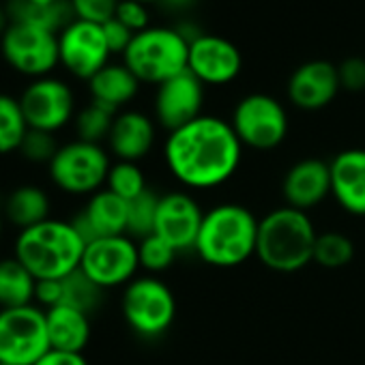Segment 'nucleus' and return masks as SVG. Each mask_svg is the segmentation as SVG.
Masks as SVG:
<instances>
[{"mask_svg": "<svg viewBox=\"0 0 365 365\" xmlns=\"http://www.w3.org/2000/svg\"><path fill=\"white\" fill-rule=\"evenodd\" d=\"M243 148L230 120L202 114L168 133L163 161L182 187L202 192L222 187L237 174Z\"/></svg>", "mask_w": 365, "mask_h": 365, "instance_id": "nucleus-1", "label": "nucleus"}, {"mask_svg": "<svg viewBox=\"0 0 365 365\" xmlns=\"http://www.w3.org/2000/svg\"><path fill=\"white\" fill-rule=\"evenodd\" d=\"M260 220L243 205L222 202L205 211L196 256L209 267L235 269L256 256Z\"/></svg>", "mask_w": 365, "mask_h": 365, "instance_id": "nucleus-2", "label": "nucleus"}, {"mask_svg": "<svg viewBox=\"0 0 365 365\" xmlns=\"http://www.w3.org/2000/svg\"><path fill=\"white\" fill-rule=\"evenodd\" d=\"M316 239L309 213L279 207L260 220L256 258L275 273H297L314 262Z\"/></svg>", "mask_w": 365, "mask_h": 365, "instance_id": "nucleus-3", "label": "nucleus"}, {"mask_svg": "<svg viewBox=\"0 0 365 365\" xmlns=\"http://www.w3.org/2000/svg\"><path fill=\"white\" fill-rule=\"evenodd\" d=\"M86 243L76 232L71 222L46 220L33 228L20 230L14 256L41 279H63L80 269Z\"/></svg>", "mask_w": 365, "mask_h": 365, "instance_id": "nucleus-4", "label": "nucleus"}, {"mask_svg": "<svg viewBox=\"0 0 365 365\" xmlns=\"http://www.w3.org/2000/svg\"><path fill=\"white\" fill-rule=\"evenodd\" d=\"M123 63L140 84L159 86L187 71L190 41L176 31V26H148L133 37L123 54Z\"/></svg>", "mask_w": 365, "mask_h": 365, "instance_id": "nucleus-5", "label": "nucleus"}, {"mask_svg": "<svg viewBox=\"0 0 365 365\" xmlns=\"http://www.w3.org/2000/svg\"><path fill=\"white\" fill-rule=\"evenodd\" d=\"M120 309L127 327L135 335L157 339L174 324L176 299L165 282L155 275H142L125 286Z\"/></svg>", "mask_w": 365, "mask_h": 365, "instance_id": "nucleus-6", "label": "nucleus"}, {"mask_svg": "<svg viewBox=\"0 0 365 365\" xmlns=\"http://www.w3.org/2000/svg\"><path fill=\"white\" fill-rule=\"evenodd\" d=\"M110 168V153L82 140L63 144L48 165L54 185L71 196H93L103 190Z\"/></svg>", "mask_w": 365, "mask_h": 365, "instance_id": "nucleus-7", "label": "nucleus"}, {"mask_svg": "<svg viewBox=\"0 0 365 365\" xmlns=\"http://www.w3.org/2000/svg\"><path fill=\"white\" fill-rule=\"evenodd\" d=\"M230 125L245 148L273 150L288 135V112L279 99L267 93H252L239 99Z\"/></svg>", "mask_w": 365, "mask_h": 365, "instance_id": "nucleus-8", "label": "nucleus"}, {"mask_svg": "<svg viewBox=\"0 0 365 365\" xmlns=\"http://www.w3.org/2000/svg\"><path fill=\"white\" fill-rule=\"evenodd\" d=\"M48 350L46 309L35 303L0 309V363L35 365Z\"/></svg>", "mask_w": 365, "mask_h": 365, "instance_id": "nucleus-9", "label": "nucleus"}, {"mask_svg": "<svg viewBox=\"0 0 365 365\" xmlns=\"http://www.w3.org/2000/svg\"><path fill=\"white\" fill-rule=\"evenodd\" d=\"M0 52L11 69L33 80L50 76L61 65L58 35L29 24H9L0 37Z\"/></svg>", "mask_w": 365, "mask_h": 365, "instance_id": "nucleus-10", "label": "nucleus"}, {"mask_svg": "<svg viewBox=\"0 0 365 365\" xmlns=\"http://www.w3.org/2000/svg\"><path fill=\"white\" fill-rule=\"evenodd\" d=\"M80 269L103 290L127 286L140 269L138 241L127 235L97 239L84 247Z\"/></svg>", "mask_w": 365, "mask_h": 365, "instance_id": "nucleus-11", "label": "nucleus"}, {"mask_svg": "<svg viewBox=\"0 0 365 365\" xmlns=\"http://www.w3.org/2000/svg\"><path fill=\"white\" fill-rule=\"evenodd\" d=\"M22 112L31 129L56 133L76 118V97L67 82L46 76L33 80L22 97Z\"/></svg>", "mask_w": 365, "mask_h": 365, "instance_id": "nucleus-12", "label": "nucleus"}, {"mask_svg": "<svg viewBox=\"0 0 365 365\" xmlns=\"http://www.w3.org/2000/svg\"><path fill=\"white\" fill-rule=\"evenodd\" d=\"M61 65L78 80H91L110 63V48L101 24L73 20L58 35Z\"/></svg>", "mask_w": 365, "mask_h": 365, "instance_id": "nucleus-13", "label": "nucleus"}, {"mask_svg": "<svg viewBox=\"0 0 365 365\" xmlns=\"http://www.w3.org/2000/svg\"><path fill=\"white\" fill-rule=\"evenodd\" d=\"M205 88L190 69L159 84L153 99L155 123L170 133L202 116Z\"/></svg>", "mask_w": 365, "mask_h": 365, "instance_id": "nucleus-14", "label": "nucleus"}, {"mask_svg": "<svg viewBox=\"0 0 365 365\" xmlns=\"http://www.w3.org/2000/svg\"><path fill=\"white\" fill-rule=\"evenodd\" d=\"M205 211L187 192L161 194L155 220V235L170 243L178 254L194 252Z\"/></svg>", "mask_w": 365, "mask_h": 365, "instance_id": "nucleus-15", "label": "nucleus"}, {"mask_svg": "<svg viewBox=\"0 0 365 365\" xmlns=\"http://www.w3.org/2000/svg\"><path fill=\"white\" fill-rule=\"evenodd\" d=\"M187 69L205 86H226L241 76L243 54L230 39L202 33L190 43Z\"/></svg>", "mask_w": 365, "mask_h": 365, "instance_id": "nucleus-16", "label": "nucleus"}, {"mask_svg": "<svg viewBox=\"0 0 365 365\" xmlns=\"http://www.w3.org/2000/svg\"><path fill=\"white\" fill-rule=\"evenodd\" d=\"M339 91L341 86L337 67L322 58L299 65L288 78L286 86L290 103L303 112H316L327 108L329 103H333Z\"/></svg>", "mask_w": 365, "mask_h": 365, "instance_id": "nucleus-17", "label": "nucleus"}, {"mask_svg": "<svg viewBox=\"0 0 365 365\" xmlns=\"http://www.w3.org/2000/svg\"><path fill=\"white\" fill-rule=\"evenodd\" d=\"M282 194L286 207L309 213L331 196V170L329 161L305 157L292 163L284 176Z\"/></svg>", "mask_w": 365, "mask_h": 365, "instance_id": "nucleus-18", "label": "nucleus"}, {"mask_svg": "<svg viewBox=\"0 0 365 365\" xmlns=\"http://www.w3.org/2000/svg\"><path fill=\"white\" fill-rule=\"evenodd\" d=\"M127 213L129 202L103 187L97 194L88 196L86 207L71 220V224L82 241L88 245L103 237L127 235Z\"/></svg>", "mask_w": 365, "mask_h": 365, "instance_id": "nucleus-19", "label": "nucleus"}, {"mask_svg": "<svg viewBox=\"0 0 365 365\" xmlns=\"http://www.w3.org/2000/svg\"><path fill=\"white\" fill-rule=\"evenodd\" d=\"M331 196L350 215L365 217V148H346L329 161Z\"/></svg>", "mask_w": 365, "mask_h": 365, "instance_id": "nucleus-20", "label": "nucleus"}, {"mask_svg": "<svg viewBox=\"0 0 365 365\" xmlns=\"http://www.w3.org/2000/svg\"><path fill=\"white\" fill-rule=\"evenodd\" d=\"M157 140V125L144 112L123 110L116 114L112 131L108 135V148L116 157V161H133L144 159Z\"/></svg>", "mask_w": 365, "mask_h": 365, "instance_id": "nucleus-21", "label": "nucleus"}, {"mask_svg": "<svg viewBox=\"0 0 365 365\" xmlns=\"http://www.w3.org/2000/svg\"><path fill=\"white\" fill-rule=\"evenodd\" d=\"M140 91V80L129 71L125 63H108L88 80L91 101H97L114 112L131 103Z\"/></svg>", "mask_w": 365, "mask_h": 365, "instance_id": "nucleus-22", "label": "nucleus"}, {"mask_svg": "<svg viewBox=\"0 0 365 365\" xmlns=\"http://www.w3.org/2000/svg\"><path fill=\"white\" fill-rule=\"evenodd\" d=\"M46 324L50 348L65 350V352H84L91 339V316L69 307L56 305L46 309Z\"/></svg>", "mask_w": 365, "mask_h": 365, "instance_id": "nucleus-23", "label": "nucleus"}, {"mask_svg": "<svg viewBox=\"0 0 365 365\" xmlns=\"http://www.w3.org/2000/svg\"><path fill=\"white\" fill-rule=\"evenodd\" d=\"M5 7H7L11 24H29V26H37L56 35H61L76 20L69 0H56V3L9 0Z\"/></svg>", "mask_w": 365, "mask_h": 365, "instance_id": "nucleus-24", "label": "nucleus"}, {"mask_svg": "<svg viewBox=\"0 0 365 365\" xmlns=\"http://www.w3.org/2000/svg\"><path fill=\"white\" fill-rule=\"evenodd\" d=\"M5 215L18 230L33 228L50 220V198L37 185H20L7 198Z\"/></svg>", "mask_w": 365, "mask_h": 365, "instance_id": "nucleus-25", "label": "nucleus"}, {"mask_svg": "<svg viewBox=\"0 0 365 365\" xmlns=\"http://www.w3.org/2000/svg\"><path fill=\"white\" fill-rule=\"evenodd\" d=\"M35 288L37 279L16 256L0 258V309L33 305Z\"/></svg>", "mask_w": 365, "mask_h": 365, "instance_id": "nucleus-26", "label": "nucleus"}, {"mask_svg": "<svg viewBox=\"0 0 365 365\" xmlns=\"http://www.w3.org/2000/svg\"><path fill=\"white\" fill-rule=\"evenodd\" d=\"M29 129L20 99L0 93V155L20 150Z\"/></svg>", "mask_w": 365, "mask_h": 365, "instance_id": "nucleus-27", "label": "nucleus"}, {"mask_svg": "<svg viewBox=\"0 0 365 365\" xmlns=\"http://www.w3.org/2000/svg\"><path fill=\"white\" fill-rule=\"evenodd\" d=\"M116 114L118 112H114V110H110L97 101H91L80 112H76L73 127H76L78 140L91 142V144H101L103 140L108 142V135L112 131Z\"/></svg>", "mask_w": 365, "mask_h": 365, "instance_id": "nucleus-28", "label": "nucleus"}, {"mask_svg": "<svg viewBox=\"0 0 365 365\" xmlns=\"http://www.w3.org/2000/svg\"><path fill=\"white\" fill-rule=\"evenodd\" d=\"M103 292H106L103 288H99L82 269H78L71 275L63 277V303L61 305L76 307L91 316L101 305Z\"/></svg>", "mask_w": 365, "mask_h": 365, "instance_id": "nucleus-29", "label": "nucleus"}, {"mask_svg": "<svg viewBox=\"0 0 365 365\" xmlns=\"http://www.w3.org/2000/svg\"><path fill=\"white\" fill-rule=\"evenodd\" d=\"M106 190H110L118 198L131 202L133 198L144 194L148 190V185H146V176H144V172H142V168L138 163H133V161H116L110 168V174H108V180H106Z\"/></svg>", "mask_w": 365, "mask_h": 365, "instance_id": "nucleus-30", "label": "nucleus"}, {"mask_svg": "<svg viewBox=\"0 0 365 365\" xmlns=\"http://www.w3.org/2000/svg\"><path fill=\"white\" fill-rule=\"evenodd\" d=\"M161 194L155 190H146L138 198L129 202V213H127V237L133 241H140L148 235L155 232V220H157V207H159Z\"/></svg>", "mask_w": 365, "mask_h": 365, "instance_id": "nucleus-31", "label": "nucleus"}, {"mask_svg": "<svg viewBox=\"0 0 365 365\" xmlns=\"http://www.w3.org/2000/svg\"><path fill=\"white\" fill-rule=\"evenodd\" d=\"M354 258V243L341 232H322L316 239L314 262L322 269H341Z\"/></svg>", "mask_w": 365, "mask_h": 365, "instance_id": "nucleus-32", "label": "nucleus"}, {"mask_svg": "<svg viewBox=\"0 0 365 365\" xmlns=\"http://www.w3.org/2000/svg\"><path fill=\"white\" fill-rule=\"evenodd\" d=\"M138 254H140V267L148 273H163L174 264L178 256V252L155 232L138 241Z\"/></svg>", "mask_w": 365, "mask_h": 365, "instance_id": "nucleus-33", "label": "nucleus"}, {"mask_svg": "<svg viewBox=\"0 0 365 365\" xmlns=\"http://www.w3.org/2000/svg\"><path fill=\"white\" fill-rule=\"evenodd\" d=\"M58 148H61V144L56 142L54 133L39 131V129H29V133L22 140V146H20L18 153H22V157L33 161V163H48L50 165V161L54 159Z\"/></svg>", "mask_w": 365, "mask_h": 365, "instance_id": "nucleus-34", "label": "nucleus"}, {"mask_svg": "<svg viewBox=\"0 0 365 365\" xmlns=\"http://www.w3.org/2000/svg\"><path fill=\"white\" fill-rule=\"evenodd\" d=\"M76 20L93 22V24H106L116 16V9L120 0H69Z\"/></svg>", "mask_w": 365, "mask_h": 365, "instance_id": "nucleus-35", "label": "nucleus"}, {"mask_svg": "<svg viewBox=\"0 0 365 365\" xmlns=\"http://www.w3.org/2000/svg\"><path fill=\"white\" fill-rule=\"evenodd\" d=\"M120 24H125L131 33H142L150 26V14L148 5L138 3V0H120V5L114 16Z\"/></svg>", "mask_w": 365, "mask_h": 365, "instance_id": "nucleus-36", "label": "nucleus"}, {"mask_svg": "<svg viewBox=\"0 0 365 365\" xmlns=\"http://www.w3.org/2000/svg\"><path fill=\"white\" fill-rule=\"evenodd\" d=\"M339 76V86L348 93H361L365 91V58L361 56H350L341 61L337 67Z\"/></svg>", "mask_w": 365, "mask_h": 365, "instance_id": "nucleus-37", "label": "nucleus"}, {"mask_svg": "<svg viewBox=\"0 0 365 365\" xmlns=\"http://www.w3.org/2000/svg\"><path fill=\"white\" fill-rule=\"evenodd\" d=\"M103 35L108 41V48L112 54H125V50L129 48V43L133 41L135 33H131L125 24H120L116 18H112L110 22H106L103 26Z\"/></svg>", "mask_w": 365, "mask_h": 365, "instance_id": "nucleus-38", "label": "nucleus"}, {"mask_svg": "<svg viewBox=\"0 0 365 365\" xmlns=\"http://www.w3.org/2000/svg\"><path fill=\"white\" fill-rule=\"evenodd\" d=\"M63 303V279H41L35 288V305L52 309Z\"/></svg>", "mask_w": 365, "mask_h": 365, "instance_id": "nucleus-39", "label": "nucleus"}, {"mask_svg": "<svg viewBox=\"0 0 365 365\" xmlns=\"http://www.w3.org/2000/svg\"><path fill=\"white\" fill-rule=\"evenodd\" d=\"M35 365H88L82 352H65L50 348Z\"/></svg>", "mask_w": 365, "mask_h": 365, "instance_id": "nucleus-40", "label": "nucleus"}, {"mask_svg": "<svg viewBox=\"0 0 365 365\" xmlns=\"http://www.w3.org/2000/svg\"><path fill=\"white\" fill-rule=\"evenodd\" d=\"M9 14H7V7L5 5H0V37L5 35V31L9 29Z\"/></svg>", "mask_w": 365, "mask_h": 365, "instance_id": "nucleus-41", "label": "nucleus"}, {"mask_svg": "<svg viewBox=\"0 0 365 365\" xmlns=\"http://www.w3.org/2000/svg\"><path fill=\"white\" fill-rule=\"evenodd\" d=\"M192 3L194 0H163L161 5H168L172 9H187V7H192Z\"/></svg>", "mask_w": 365, "mask_h": 365, "instance_id": "nucleus-42", "label": "nucleus"}, {"mask_svg": "<svg viewBox=\"0 0 365 365\" xmlns=\"http://www.w3.org/2000/svg\"><path fill=\"white\" fill-rule=\"evenodd\" d=\"M138 3H144V5H153V3H163V0H138Z\"/></svg>", "mask_w": 365, "mask_h": 365, "instance_id": "nucleus-43", "label": "nucleus"}, {"mask_svg": "<svg viewBox=\"0 0 365 365\" xmlns=\"http://www.w3.org/2000/svg\"><path fill=\"white\" fill-rule=\"evenodd\" d=\"M31 3H56V0H31Z\"/></svg>", "mask_w": 365, "mask_h": 365, "instance_id": "nucleus-44", "label": "nucleus"}, {"mask_svg": "<svg viewBox=\"0 0 365 365\" xmlns=\"http://www.w3.org/2000/svg\"><path fill=\"white\" fill-rule=\"evenodd\" d=\"M0 235H3V217H0Z\"/></svg>", "mask_w": 365, "mask_h": 365, "instance_id": "nucleus-45", "label": "nucleus"}, {"mask_svg": "<svg viewBox=\"0 0 365 365\" xmlns=\"http://www.w3.org/2000/svg\"><path fill=\"white\" fill-rule=\"evenodd\" d=\"M0 365H7V363H0Z\"/></svg>", "mask_w": 365, "mask_h": 365, "instance_id": "nucleus-46", "label": "nucleus"}]
</instances>
